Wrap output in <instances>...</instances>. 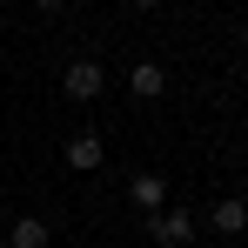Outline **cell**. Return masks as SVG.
I'll return each instance as SVG.
<instances>
[{"label":"cell","mask_w":248,"mask_h":248,"mask_svg":"<svg viewBox=\"0 0 248 248\" xmlns=\"http://www.w3.org/2000/svg\"><path fill=\"white\" fill-rule=\"evenodd\" d=\"M202 221H208V228H215V235H221V248H235V235H242V228H248V202H242V195H221V202L208 208Z\"/></svg>","instance_id":"3"},{"label":"cell","mask_w":248,"mask_h":248,"mask_svg":"<svg viewBox=\"0 0 248 248\" xmlns=\"http://www.w3.org/2000/svg\"><path fill=\"white\" fill-rule=\"evenodd\" d=\"M127 202L141 208V215H161L168 208V181L161 174H134V181H127Z\"/></svg>","instance_id":"7"},{"label":"cell","mask_w":248,"mask_h":248,"mask_svg":"<svg viewBox=\"0 0 248 248\" xmlns=\"http://www.w3.org/2000/svg\"><path fill=\"white\" fill-rule=\"evenodd\" d=\"M127 94H134V101H161V94H168V67H161V61H134Z\"/></svg>","instance_id":"5"},{"label":"cell","mask_w":248,"mask_h":248,"mask_svg":"<svg viewBox=\"0 0 248 248\" xmlns=\"http://www.w3.org/2000/svg\"><path fill=\"white\" fill-rule=\"evenodd\" d=\"M195 221L202 215H188V208H161V215H148V235H155V248H188Z\"/></svg>","instance_id":"1"},{"label":"cell","mask_w":248,"mask_h":248,"mask_svg":"<svg viewBox=\"0 0 248 248\" xmlns=\"http://www.w3.org/2000/svg\"><path fill=\"white\" fill-rule=\"evenodd\" d=\"M108 161V141H101V134H67V168H74V174H94V168Z\"/></svg>","instance_id":"4"},{"label":"cell","mask_w":248,"mask_h":248,"mask_svg":"<svg viewBox=\"0 0 248 248\" xmlns=\"http://www.w3.org/2000/svg\"><path fill=\"white\" fill-rule=\"evenodd\" d=\"M0 235H7V215H0Z\"/></svg>","instance_id":"8"},{"label":"cell","mask_w":248,"mask_h":248,"mask_svg":"<svg viewBox=\"0 0 248 248\" xmlns=\"http://www.w3.org/2000/svg\"><path fill=\"white\" fill-rule=\"evenodd\" d=\"M242 41H248V20H242Z\"/></svg>","instance_id":"9"},{"label":"cell","mask_w":248,"mask_h":248,"mask_svg":"<svg viewBox=\"0 0 248 248\" xmlns=\"http://www.w3.org/2000/svg\"><path fill=\"white\" fill-rule=\"evenodd\" d=\"M61 87H67V101H101V87H108V67H101V61H67V67H61Z\"/></svg>","instance_id":"2"},{"label":"cell","mask_w":248,"mask_h":248,"mask_svg":"<svg viewBox=\"0 0 248 248\" xmlns=\"http://www.w3.org/2000/svg\"><path fill=\"white\" fill-rule=\"evenodd\" d=\"M7 248H54V228L41 215H14L7 221Z\"/></svg>","instance_id":"6"}]
</instances>
